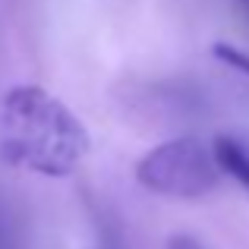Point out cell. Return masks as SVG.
Masks as SVG:
<instances>
[{
	"mask_svg": "<svg viewBox=\"0 0 249 249\" xmlns=\"http://www.w3.org/2000/svg\"><path fill=\"white\" fill-rule=\"evenodd\" d=\"M167 249H202V243H196L193 237H170Z\"/></svg>",
	"mask_w": 249,
	"mask_h": 249,
	"instance_id": "5b68a950",
	"label": "cell"
},
{
	"mask_svg": "<svg viewBox=\"0 0 249 249\" xmlns=\"http://www.w3.org/2000/svg\"><path fill=\"white\" fill-rule=\"evenodd\" d=\"M218 180L214 148L193 136H177L148 148L136 164V183L164 199H205L218 189Z\"/></svg>",
	"mask_w": 249,
	"mask_h": 249,
	"instance_id": "7a4b0ae2",
	"label": "cell"
},
{
	"mask_svg": "<svg viewBox=\"0 0 249 249\" xmlns=\"http://www.w3.org/2000/svg\"><path fill=\"white\" fill-rule=\"evenodd\" d=\"M212 54L218 57L221 63H227L231 70H237V73H243L246 79H249V54H243L240 48H233V44H224V41H218L212 48Z\"/></svg>",
	"mask_w": 249,
	"mask_h": 249,
	"instance_id": "277c9868",
	"label": "cell"
},
{
	"mask_svg": "<svg viewBox=\"0 0 249 249\" xmlns=\"http://www.w3.org/2000/svg\"><path fill=\"white\" fill-rule=\"evenodd\" d=\"M212 148H214V158H218L221 174H227L231 180H237L249 193V148L240 139H233V136H218Z\"/></svg>",
	"mask_w": 249,
	"mask_h": 249,
	"instance_id": "3957f363",
	"label": "cell"
},
{
	"mask_svg": "<svg viewBox=\"0 0 249 249\" xmlns=\"http://www.w3.org/2000/svg\"><path fill=\"white\" fill-rule=\"evenodd\" d=\"M240 6H243V10H246V16H249V0H240Z\"/></svg>",
	"mask_w": 249,
	"mask_h": 249,
	"instance_id": "8992f818",
	"label": "cell"
},
{
	"mask_svg": "<svg viewBox=\"0 0 249 249\" xmlns=\"http://www.w3.org/2000/svg\"><path fill=\"white\" fill-rule=\"evenodd\" d=\"M0 152L10 164L44 177H67L89 152L79 117L38 85H16L0 107Z\"/></svg>",
	"mask_w": 249,
	"mask_h": 249,
	"instance_id": "6da1fadb",
	"label": "cell"
}]
</instances>
